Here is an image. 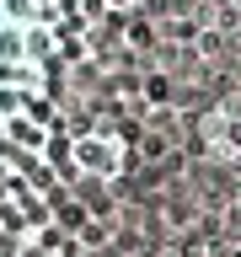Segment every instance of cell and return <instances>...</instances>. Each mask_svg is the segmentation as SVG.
<instances>
[{"label":"cell","mask_w":241,"mask_h":257,"mask_svg":"<svg viewBox=\"0 0 241 257\" xmlns=\"http://www.w3.org/2000/svg\"><path fill=\"white\" fill-rule=\"evenodd\" d=\"M64 166H70V177H86V182H118V177L129 172V140L118 134L112 123H86L70 134V145H64Z\"/></svg>","instance_id":"1"},{"label":"cell","mask_w":241,"mask_h":257,"mask_svg":"<svg viewBox=\"0 0 241 257\" xmlns=\"http://www.w3.org/2000/svg\"><path fill=\"white\" fill-rule=\"evenodd\" d=\"M193 140L204 150L209 166H241V96H225L214 107L198 112V123H193Z\"/></svg>","instance_id":"2"},{"label":"cell","mask_w":241,"mask_h":257,"mask_svg":"<svg viewBox=\"0 0 241 257\" xmlns=\"http://www.w3.org/2000/svg\"><path fill=\"white\" fill-rule=\"evenodd\" d=\"M48 220H54V214H48V204L27 188V182H16V177H6V182H0V236L32 241Z\"/></svg>","instance_id":"3"},{"label":"cell","mask_w":241,"mask_h":257,"mask_svg":"<svg viewBox=\"0 0 241 257\" xmlns=\"http://www.w3.org/2000/svg\"><path fill=\"white\" fill-rule=\"evenodd\" d=\"M134 156H140L145 166H161V161L172 156V140H166L161 128H140V134H134Z\"/></svg>","instance_id":"4"},{"label":"cell","mask_w":241,"mask_h":257,"mask_svg":"<svg viewBox=\"0 0 241 257\" xmlns=\"http://www.w3.org/2000/svg\"><path fill=\"white\" fill-rule=\"evenodd\" d=\"M129 54H150V48H161L156 43V22H140V16H129Z\"/></svg>","instance_id":"5"},{"label":"cell","mask_w":241,"mask_h":257,"mask_svg":"<svg viewBox=\"0 0 241 257\" xmlns=\"http://www.w3.org/2000/svg\"><path fill=\"white\" fill-rule=\"evenodd\" d=\"M107 236H112L107 220H80V225H75V241L86 246V252H102V246H107Z\"/></svg>","instance_id":"6"},{"label":"cell","mask_w":241,"mask_h":257,"mask_svg":"<svg viewBox=\"0 0 241 257\" xmlns=\"http://www.w3.org/2000/svg\"><path fill=\"white\" fill-rule=\"evenodd\" d=\"M225 257H241V241H236V246H230V252H225Z\"/></svg>","instance_id":"7"},{"label":"cell","mask_w":241,"mask_h":257,"mask_svg":"<svg viewBox=\"0 0 241 257\" xmlns=\"http://www.w3.org/2000/svg\"><path fill=\"white\" fill-rule=\"evenodd\" d=\"M0 27H6V0H0Z\"/></svg>","instance_id":"8"}]
</instances>
